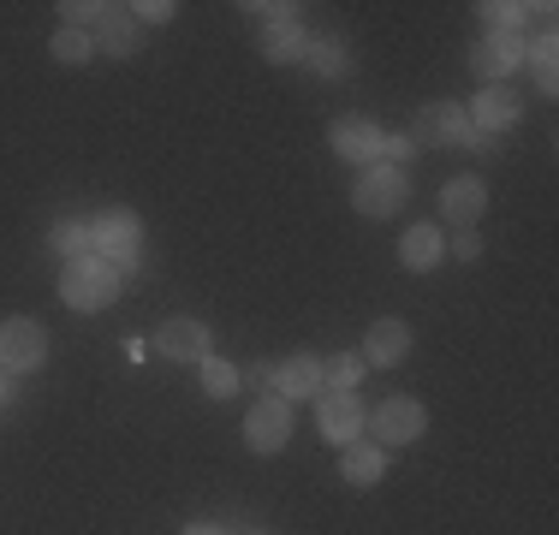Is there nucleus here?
Here are the masks:
<instances>
[{"mask_svg":"<svg viewBox=\"0 0 559 535\" xmlns=\"http://www.w3.org/2000/svg\"><path fill=\"white\" fill-rule=\"evenodd\" d=\"M274 387L286 399H316L322 393V364H316V357H292L286 369H274Z\"/></svg>","mask_w":559,"mask_h":535,"instance_id":"16","label":"nucleus"},{"mask_svg":"<svg viewBox=\"0 0 559 535\" xmlns=\"http://www.w3.org/2000/svg\"><path fill=\"white\" fill-rule=\"evenodd\" d=\"M310 66L316 72H345V54L334 43H310Z\"/></svg>","mask_w":559,"mask_h":535,"instance_id":"27","label":"nucleus"},{"mask_svg":"<svg viewBox=\"0 0 559 535\" xmlns=\"http://www.w3.org/2000/svg\"><path fill=\"white\" fill-rule=\"evenodd\" d=\"M483 131L464 119V107H452V102H435V107H423L417 114V138L411 143H476Z\"/></svg>","mask_w":559,"mask_h":535,"instance_id":"5","label":"nucleus"},{"mask_svg":"<svg viewBox=\"0 0 559 535\" xmlns=\"http://www.w3.org/2000/svg\"><path fill=\"white\" fill-rule=\"evenodd\" d=\"M43 357H48V333L36 328L31 316L0 321V369H7V374H31V369H43Z\"/></svg>","mask_w":559,"mask_h":535,"instance_id":"3","label":"nucleus"},{"mask_svg":"<svg viewBox=\"0 0 559 535\" xmlns=\"http://www.w3.org/2000/svg\"><path fill=\"white\" fill-rule=\"evenodd\" d=\"M334 155L376 160L381 155V126H369V119H340V126H334Z\"/></svg>","mask_w":559,"mask_h":535,"instance_id":"12","label":"nucleus"},{"mask_svg":"<svg viewBox=\"0 0 559 535\" xmlns=\"http://www.w3.org/2000/svg\"><path fill=\"white\" fill-rule=\"evenodd\" d=\"M518 119V96L512 90H488V96H476V131H506Z\"/></svg>","mask_w":559,"mask_h":535,"instance_id":"18","label":"nucleus"},{"mask_svg":"<svg viewBox=\"0 0 559 535\" xmlns=\"http://www.w3.org/2000/svg\"><path fill=\"white\" fill-rule=\"evenodd\" d=\"M155 345H162V357H173V364H203L209 357V328L191 321V316H173Z\"/></svg>","mask_w":559,"mask_h":535,"instance_id":"8","label":"nucleus"},{"mask_svg":"<svg viewBox=\"0 0 559 535\" xmlns=\"http://www.w3.org/2000/svg\"><path fill=\"white\" fill-rule=\"evenodd\" d=\"M405 173L399 167H369L364 179H357V209L369 214V221H388V214H399L405 209Z\"/></svg>","mask_w":559,"mask_h":535,"instance_id":"4","label":"nucleus"},{"mask_svg":"<svg viewBox=\"0 0 559 535\" xmlns=\"http://www.w3.org/2000/svg\"><path fill=\"white\" fill-rule=\"evenodd\" d=\"M411 150H417L411 138H381V155H388V160H405Z\"/></svg>","mask_w":559,"mask_h":535,"instance_id":"28","label":"nucleus"},{"mask_svg":"<svg viewBox=\"0 0 559 535\" xmlns=\"http://www.w3.org/2000/svg\"><path fill=\"white\" fill-rule=\"evenodd\" d=\"M488 24H495V36H518V24H524V7H506V0H495V7H483Z\"/></svg>","mask_w":559,"mask_h":535,"instance_id":"25","label":"nucleus"},{"mask_svg":"<svg viewBox=\"0 0 559 535\" xmlns=\"http://www.w3.org/2000/svg\"><path fill=\"white\" fill-rule=\"evenodd\" d=\"M536 84L542 90L559 84V72H554V36H542V43H536Z\"/></svg>","mask_w":559,"mask_h":535,"instance_id":"26","label":"nucleus"},{"mask_svg":"<svg viewBox=\"0 0 559 535\" xmlns=\"http://www.w3.org/2000/svg\"><path fill=\"white\" fill-rule=\"evenodd\" d=\"M138 12H143L150 24H167V19H173V7H167V0H150V7H138Z\"/></svg>","mask_w":559,"mask_h":535,"instance_id":"30","label":"nucleus"},{"mask_svg":"<svg viewBox=\"0 0 559 535\" xmlns=\"http://www.w3.org/2000/svg\"><path fill=\"white\" fill-rule=\"evenodd\" d=\"M191 535H221V530H209V524H197V530H191Z\"/></svg>","mask_w":559,"mask_h":535,"instance_id":"32","label":"nucleus"},{"mask_svg":"<svg viewBox=\"0 0 559 535\" xmlns=\"http://www.w3.org/2000/svg\"><path fill=\"white\" fill-rule=\"evenodd\" d=\"M60 292H66L72 310H108V304L119 298V274L102 257H78V262H66Z\"/></svg>","mask_w":559,"mask_h":535,"instance_id":"1","label":"nucleus"},{"mask_svg":"<svg viewBox=\"0 0 559 535\" xmlns=\"http://www.w3.org/2000/svg\"><path fill=\"white\" fill-rule=\"evenodd\" d=\"M66 31H84V36H96V24H102V12L108 7H90V0H66Z\"/></svg>","mask_w":559,"mask_h":535,"instance_id":"24","label":"nucleus"},{"mask_svg":"<svg viewBox=\"0 0 559 535\" xmlns=\"http://www.w3.org/2000/svg\"><path fill=\"white\" fill-rule=\"evenodd\" d=\"M90 43H96L102 54H131V48H138V19H131V12H119V7H108Z\"/></svg>","mask_w":559,"mask_h":535,"instance_id":"15","label":"nucleus"},{"mask_svg":"<svg viewBox=\"0 0 559 535\" xmlns=\"http://www.w3.org/2000/svg\"><path fill=\"white\" fill-rule=\"evenodd\" d=\"M7 393H12V387H7V369H0V405H7Z\"/></svg>","mask_w":559,"mask_h":535,"instance_id":"31","label":"nucleus"},{"mask_svg":"<svg viewBox=\"0 0 559 535\" xmlns=\"http://www.w3.org/2000/svg\"><path fill=\"white\" fill-rule=\"evenodd\" d=\"M381 471H388V459H381V447H345V482H381Z\"/></svg>","mask_w":559,"mask_h":535,"instance_id":"20","label":"nucleus"},{"mask_svg":"<svg viewBox=\"0 0 559 535\" xmlns=\"http://www.w3.org/2000/svg\"><path fill=\"white\" fill-rule=\"evenodd\" d=\"M423 423H429V417H423L417 399H388V405L369 417V435H376L381 447H405V440L423 435Z\"/></svg>","mask_w":559,"mask_h":535,"instance_id":"6","label":"nucleus"},{"mask_svg":"<svg viewBox=\"0 0 559 535\" xmlns=\"http://www.w3.org/2000/svg\"><path fill=\"white\" fill-rule=\"evenodd\" d=\"M452 257H459V262H476V257H483V245H476V233H464L459 245H452Z\"/></svg>","mask_w":559,"mask_h":535,"instance_id":"29","label":"nucleus"},{"mask_svg":"<svg viewBox=\"0 0 559 535\" xmlns=\"http://www.w3.org/2000/svg\"><path fill=\"white\" fill-rule=\"evenodd\" d=\"M90 54H96V43H90L84 31H60V36H55V60H66V66H84Z\"/></svg>","mask_w":559,"mask_h":535,"instance_id":"22","label":"nucleus"},{"mask_svg":"<svg viewBox=\"0 0 559 535\" xmlns=\"http://www.w3.org/2000/svg\"><path fill=\"white\" fill-rule=\"evenodd\" d=\"M90 238H96V257L114 268H138L143 262V226H138V214H126V209H114V214H102L96 226H90Z\"/></svg>","mask_w":559,"mask_h":535,"instance_id":"2","label":"nucleus"},{"mask_svg":"<svg viewBox=\"0 0 559 535\" xmlns=\"http://www.w3.org/2000/svg\"><path fill=\"white\" fill-rule=\"evenodd\" d=\"M48 245H55L60 257H72V262H78V257H96V238H90L84 221H60L55 233H48Z\"/></svg>","mask_w":559,"mask_h":535,"instance_id":"19","label":"nucleus"},{"mask_svg":"<svg viewBox=\"0 0 559 535\" xmlns=\"http://www.w3.org/2000/svg\"><path fill=\"white\" fill-rule=\"evenodd\" d=\"M250 12H257L262 48H269L274 60H292V54L304 48V31H298V19H292V7H250Z\"/></svg>","mask_w":559,"mask_h":535,"instance_id":"9","label":"nucleus"},{"mask_svg":"<svg viewBox=\"0 0 559 535\" xmlns=\"http://www.w3.org/2000/svg\"><path fill=\"white\" fill-rule=\"evenodd\" d=\"M357 357H334V364H322V393H352L357 387Z\"/></svg>","mask_w":559,"mask_h":535,"instance_id":"21","label":"nucleus"},{"mask_svg":"<svg viewBox=\"0 0 559 535\" xmlns=\"http://www.w3.org/2000/svg\"><path fill=\"white\" fill-rule=\"evenodd\" d=\"M245 440L257 452H280L292 440V411H286V399H262V405H250V417H245Z\"/></svg>","mask_w":559,"mask_h":535,"instance_id":"7","label":"nucleus"},{"mask_svg":"<svg viewBox=\"0 0 559 535\" xmlns=\"http://www.w3.org/2000/svg\"><path fill=\"white\" fill-rule=\"evenodd\" d=\"M203 387H209L215 399L238 393V369H233V364H221V357H203Z\"/></svg>","mask_w":559,"mask_h":535,"instance_id":"23","label":"nucleus"},{"mask_svg":"<svg viewBox=\"0 0 559 535\" xmlns=\"http://www.w3.org/2000/svg\"><path fill=\"white\" fill-rule=\"evenodd\" d=\"M441 257H447V245H441V233H435V226H411L405 245H399V262L417 268V274H423V268H435Z\"/></svg>","mask_w":559,"mask_h":535,"instance_id":"17","label":"nucleus"},{"mask_svg":"<svg viewBox=\"0 0 559 535\" xmlns=\"http://www.w3.org/2000/svg\"><path fill=\"white\" fill-rule=\"evenodd\" d=\"M316 423H322L328 440H352L364 428V411H357L352 393H316Z\"/></svg>","mask_w":559,"mask_h":535,"instance_id":"10","label":"nucleus"},{"mask_svg":"<svg viewBox=\"0 0 559 535\" xmlns=\"http://www.w3.org/2000/svg\"><path fill=\"white\" fill-rule=\"evenodd\" d=\"M483 203H488L483 179H452L441 191V214H447V221H459V226H471L476 214H483Z\"/></svg>","mask_w":559,"mask_h":535,"instance_id":"14","label":"nucleus"},{"mask_svg":"<svg viewBox=\"0 0 559 535\" xmlns=\"http://www.w3.org/2000/svg\"><path fill=\"white\" fill-rule=\"evenodd\" d=\"M411 352V328L405 321H376V328H369V340H364V357L369 364H399V357Z\"/></svg>","mask_w":559,"mask_h":535,"instance_id":"13","label":"nucleus"},{"mask_svg":"<svg viewBox=\"0 0 559 535\" xmlns=\"http://www.w3.org/2000/svg\"><path fill=\"white\" fill-rule=\"evenodd\" d=\"M518 66H524V36H495L488 31L483 43H476V72L506 78V72H518Z\"/></svg>","mask_w":559,"mask_h":535,"instance_id":"11","label":"nucleus"}]
</instances>
